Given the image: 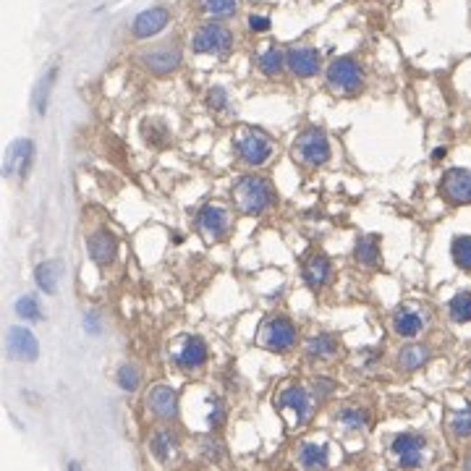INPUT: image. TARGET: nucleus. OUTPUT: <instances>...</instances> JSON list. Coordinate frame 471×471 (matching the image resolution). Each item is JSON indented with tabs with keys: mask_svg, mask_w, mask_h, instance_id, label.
Returning a JSON list of instances; mask_svg holds the SVG:
<instances>
[{
	"mask_svg": "<svg viewBox=\"0 0 471 471\" xmlns=\"http://www.w3.org/2000/svg\"><path fill=\"white\" fill-rule=\"evenodd\" d=\"M273 186L262 175H241L233 186L236 207L244 215H259L273 205Z\"/></svg>",
	"mask_w": 471,
	"mask_h": 471,
	"instance_id": "obj_1",
	"label": "nucleus"
},
{
	"mask_svg": "<svg viewBox=\"0 0 471 471\" xmlns=\"http://www.w3.org/2000/svg\"><path fill=\"white\" fill-rule=\"evenodd\" d=\"M233 144L238 157L246 165H252V168H259V165H265L273 157V142L259 129H241V131L236 133Z\"/></svg>",
	"mask_w": 471,
	"mask_h": 471,
	"instance_id": "obj_2",
	"label": "nucleus"
},
{
	"mask_svg": "<svg viewBox=\"0 0 471 471\" xmlns=\"http://www.w3.org/2000/svg\"><path fill=\"white\" fill-rule=\"evenodd\" d=\"M294 157H296L301 165H309V168H317V165H325L330 160V142L322 129H307L296 136L294 142Z\"/></svg>",
	"mask_w": 471,
	"mask_h": 471,
	"instance_id": "obj_3",
	"label": "nucleus"
},
{
	"mask_svg": "<svg viewBox=\"0 0 471 471\" xmlns=\"http://www.w3.org/2000/svg\"><path fill=\"white\" fill-rule=\"evenodd\" d=\"M259 343L265 346L267 351H280L291 349L294 343H296V328H294V322L288 317H270L265 319V325L259 330Z\"/></svg>",
	"mask_w": 471,
	"mask_h": 471,
	"instance_id": "obj_4",
	"label": "nucleus"
},
{
	"mask_svg": "<svg viewBox=\"0 0 471 471\" xmlns=\"http://www.w3.org/2000/svg\"><path fill=\"white\" fill-rule=\"evenodd\" d=\"M328 84L335 92H354L361 87V66L354 58H335L328 66Z\"/></svg>",
	"mask_w": 471,
	"mask_h": 471,
	"instance_id": "obj_5",
	"label": "nucleus"
},
{
	"mask_svg": "<svg viewBox=\"0 0 471 471\" xmlns=\"http://www.w3.org/2000/svg\"><path fill=\"white\" fill-rule=\"evenodd\" d=\"M231 42H233V37H231V31H228L226 27H220V24H205V27L196 29L191 48H194V52L223 55V52H228Z\"/></svg>",
	"mask_w": 471,
	"mask_h": 471,
	"instance_id": "obj_6",
	"label": "nucleus"
},
{
	"mask_svg": "<svg viewBox=\"0 0 471 471\" xmlns=\"http://www.w3.org/2000/svg\"><path fill=\"white\" fill-rule=\"evenodd\" d=\"M440 191L451 205H471V171L451 168L442 175Z\"/></svg>",
	"mask_w": 471,
	"mask_h": 471,
	"instance_id": "obj_7",
	"label": "nucleus"
},
{
	"mask_svg": "<svg viewBox=\"0 0 471 471\" xmlns=\"http://www.w3.org/2000/svg\"><path fill=\"white\" fill-rule=\"evenodd\" d=\"M228 223H231V217H228V210L217 205H207L199 210V217H196V228H199V233L205 236L207 241H220L223 236L228 233Z\"/></svg>",
	"mask_w": 471,
	"mask_h": 471,
	"instance_id": "obj_8",
	"label": "nucleus"
},
{
	"mask_svg": "<svg viewBox=\"0 0 471 471\" xmlns=\"http://www.w3.org/2000/svg\"><path fill=\"white\" fill-rule=\"evenodd\" d=\"M142 61L152 73L163 76V73H171L173 68H178V63H181V50H178L175 45H157V48L144 52Z\"/></svg>",
	"mask_w": 471,
	"mask_h": 471,
	"instance_id": "obj_9",
	"label": "nucleus"
},
{
	"mask_svg": "<svg viewBox=\"0 0 471 471\" xmlns=\"http://www.w3.org/2000/svg\"><path fill=\"white\" fill-rule=\"evenodd\" d=\"M393 453L403 469H416L424 456V440L419 435H398L393 440Z\"/></svg>",
	"mask_w": 471,
	"mask_h": 471,
	"instance_id": "obj_10",
	"label": "nucleus"
},
{
	"mask_svg": "<svg viewBox=\"0 0 471 471\" xmlns=\"http://www.w3.org/2000/svg\"><path fill=\"white\" fill-rule=\"evenodd\" d=\"M31 154H34V144L29 139H19L8 147L6 160H3V173L6 175H27L31 163Z\"/></svg>",
	"mask_w": 471,
	"mask_h": 471,
	"instance_id": "obj_11",
	"label": "nucleus"
},
{
	"mask_svg": "<svg viewBox=\"0 0 471 471\" xmlns=\"http://www.w3.org/2000/svg\"><path fill=\"white\" fill-rule=\"evenodd\" d=\"M147 406H150V411H152L157 419H173L175 414H178V396H175L173 388L157 385V388L150 390Z\"/></svg>",
	"mask_w": 471,
	"mask_h": 471,
	"instance_id": "obj_12",
	"label": "nucleus"
},
{
	"mask_svg": "<svg viewBox=\"0 0 471 471\" xmlns=\"http://www.w3.org/2000/svg\"><path fill=\"white\" fill-rule=\"evenodd\" d=\"M87 249H89V256L100 267L110 265L113 262L115 252H118V244H115V236L110 231H94L89 238H87Z\"/></svg>",
	"mask_w": 471,
	"mask_h": 471,
	"instance_id": "obj_13",
	"label": "nucleus"
},
{
	"mask_svg": "<svg viewBox=\"0 0 471 471\" xmlns=\"http://www.w3.org/2000/svg\"><path fill=\"white\" fill-rule=\"evenodd\" d=\"M168 19H171V13H168L165 8L142 10V13L133 19V27H131L133 37H136V40H147V37H152V34H157V31L168 24Z\"/></svg>",
	"mask_w": 471,
	"mask_h": 471,
	"instance_id": "obj_14",
	"label": "nucleus"
},
{
	"mask_svg": "<svg viewBox=\"0 0 471 471\" xmlns=\"http://www.w3.org/2000/svg\"><path fill=\"white\" fill-rule=\"evenodd\" d=\"M175 364L184 369H196L202 367L207 361V346L202 338H184L181 340V346L175 349L173 354Z\"/></svg>",
	"mask_w": 471,
	"mask_h": 471,
	"instance_id": "obj_15",
	"label": "nucleus"
},
{
	"mask_svg": "<svg viewBox=\"0 0 471 471\" xmlns=\"http://www.w3.org/2000/svg\"><path fill=\"white\" fill-rule=\"evenodd\" d=\"M288 68L296 73V76H314L319 71V52L314 48H294L286 55Z\"/></svg>",
	"mask_w": 471,
	"mask_h": 471,
	"instance_id": "obj_16",
	"label": "nucleus"
},
{
	"mask_svg": "<svg viewBox=\"0 0 471 471\" xmlns=\"http://www.w3.org/2000/svg\"><path fill=\"white\" fill-rule=\"evenodd\" d=\"M8 351L13 356L24 358V361H34L37 354H40V346H37V340L31 335L27 328H10L8 333Z\"/></svg>",
	"mask_w": 471,
	"mask_h": 471,
	"instance_id": "obj_17",
	"label": "nucleus"
},
{
	"mask_svg": "<svg viewBox=\"0 0 471 471\" xmlns=\"http://www.w3.org/2000/svg\"><path fill=\"white\" fill-rule=\"evenodd\" d=\"M421 328H424V317H421L416 309L398 307L393 312V330H396V335H400V338H414V335L421 333Z\"/></svg>",
	"mask_w": 471,
	"mask_h": 471,
	"instance_id": "obj_18",
	"label": "nucleus"
},
{
	"mask_svg": "<svg viewBox=\"0 0 471 471\" xmlns=\"http://www.w3.org/2000/svg\"><path fill=\"white\" fill-rule=\"evenodd\" d=\"M330 277V262L328 256L322 254H314L307 259V265H304V280H307L309 288H322L325 286V280Z\"/></svg>",
	"mask_w": 471,
	"mask_h": 471,
	"instance_id": "obj_19",
	"label": "nucleus"
},
{
	"mask_svg": "<svg viewBox=\"0 0 471 471\" xmlns=\"http://www.w3.org/2000/svg\"><path fill=\"white\" fill-rule=\"evenodd\" d=\"M430 361V349L421 343H409L398 351V367L403 372H414V369L424 367Z\"/></svg>",
	"mask_w": 471,
	"mask_h": 471,
	"instance_id": "obj_20",
	"label": "nucleus"
},
{
	"mask_svg": "<svg viewBox=\"0 0 471 471\" xmlns=\"http://www.w3.org/2000/svg\"><path fill=\"white\" fill-rule=\"evenodd\" d=\"M280 406L283 409H294L296 411V419L304 421L309 414V396L304 388H298V385H291L280 393Z\"/></svg>",
	"mask_w": 471,
	"mask_h": 471,
	"instance_id": "obj_21",
	"label": "nucleus"
},
{
	"mask_svg": "<svg viewBox=\"0 0 471 471\" xmlns=\"http://www.w3.org/2000/svg\"><path fill=\"white\" fill-rule=\"evenodd\" d=\"M298 461L304 463L309 471H325L328 469V448L317 442H304L298 448Z\"/></svg>",
	"mask_w": 471,
	"mask_h": 471,
	"instance_id": "obj_22",
	"label": "nucleus"
},
{
	"mask_svg": "<svg viewBox=\"0 0 471 471\" xmlns=\"http://www.w3.org/2000/svg\"><path fill=\"white\" fill-rule=\"evenodd\" d=\"M354 254H356V262H361V265H367V267H375L379 262V238L375 233L361 236L356 241Z\"/></svg>",
	"mask_w": 471,
	"mask_h": 471,
	"instance_id": "obj_23",
	"label": "nucleus"
},
{
	"mask_svg": "<svg viewBox=\"0 0 471 471\" xmlns=\"http://www.w3.org/2000/svg\"><path fill=\"white\" fill-rule=\"evenodd\" d=\"M338 354V340L333 335H314L307 340V356L312 358H333Z\"/></svg>",
	"mask_w": 471,
	"mask_h": 471,
	"instance_id": "obj_24",
	"label": "nucleus"
},
{
	"mask_svg": "<svg viewBox=\"0 0 471 471\" xmlns=\"http://www.w3.org/2000/svg\"><path fill=\"white\" fill-rule=\"evenodd\" d=\"M58 270H61L58 262H45V265L37 267L34 277H37V286H40L45 294H55V291H58Z\"/></svg>",
	"mask_w": 471,
	"mask_h": 471,
	"instance_id": "obj_25",
	"label": "nucleus"
},
{
	"mask_svg": "<svg viewBox=\"0 0 471 471\" xmlns=\"http://www.w3.org/2000/svg\"><path fill=\"white\" fill-rule=\"evenodd\" d=\"M152 453L160 458V461H168L171 456L175 453V445H178V440H175V435L173 432H154V437H152Z\"/></svg>",
	"mask_w": 471,
	"mask_h": 471,
	"instance_id": "obj_26",
	"label": "nucleus"
},
{
	"mask_svg": "<svg viewBox=\"0 0 471 471\" xmlns=\"http://www.w3.org/2000/svg\"><path fill=\"white\" fill-rule=\"evenodd\" d=\"M448 312H451L453 322H471V294L469 291H461L451 298L448 304Z\"/></svg>",
	"mask_w": 471,
	"mask_h": 471,
	"instance_id": "obj_27",
	"label": "nucleus"
},
{
	"mask_svg": "<svg viewBox=\"0 0 471 471\" xmlns=\"http://www.w3.org/2000/svg\"><path fill=\"white\" fill-rule=\"evenodd\" d=\"M256 63H259V68H262V73H267V76H275V73L283 71V63H286V55L277 50V48H267L265 52H259V58H256Z\"/></svg>",
	"mask_w": 471,
	"mask_h": 471,
	"instance_id": "obj_28",
	"label": "nucleus"
},
{
	"mask_svg": "<svg viewBox=\"0 0 471 471\" xmlns=\"http://www.w3.org/2000/svg\"><path fill=\"white\" fill-rule=\"evenodd\" d=\"M451 254H453V262H456V265L461 267V270H469L471 273V236H458V238H453Z\"/></svg>",
	"mask_w": 471,
	"mask_h": 471,
	"instance_id": "obj_29",
	"label": "nucleus"
},
{
	"mask_svg": "<svg viewBox=\"0 0 471 471\" xmlns=\"http://www.w3.org/2000/svg\"><path fill=\"white\" fill-rule=\"evenodd\" d=\"M238 10V0H205V13L212 19H228Z\"/></svg>",
	"mask_w": 471,
	"mask_h": 471,
	"instance_id": "obj_30",
	"label": "nucleus"
},
{
	"mask_svg": "<svg viewBox=\"0 0 471 471\" xmlns=\"http://www.w3.org/2000/svg\"><path fill=\"white\" fill-rule=\"evenodd\" d=\"M118 385H121L123 390H136L139 388V369L133 367V364H123L121 369H118Z\"/></svg>",
	"mask_w": 471,
	"mask_h": 471,
	"instance_id": "obj_31",
	"label": "nucleus"
},
{
	"mask_svg": "<svg viewBox=\"0 0 471 471\" xmlns=\"http://www.w3.org/2000/svg\"><path fill=\"white\" fill-rule=\"evenodd\" d=\"M16 312H19V317L24 319H40V304H37L34 296H21L19 301H16Z\"/></svg>",
	"mask_w": 471,
	"mask_h": 471,
	"instance_id": "obj_32",
	"label": "nucleus"
},
{
	"mask_svg": "<svg viewBox=\"0 0 471 471\" xmlns=\"http://www.w3.org/2000/svg\"><path fill=\"white\" fill-rule=\"evenodd\" d=\"M451 430H453V435H458V437H469L471 435V406L453 416Z\"/></svg>",
	"mask_w": 471,
	"mask_h": 471,
	"instance_id": "obj_33",
	"label": "nucleus"
},
{
	"mask_svg": "<svg viewBox=\"0 0 471 471\" xmlns=\"http://www.w3.org/2000/svg\"><path fill=\"white\" fill-rule=\"evenodd\" d=\"M340 421L349 424V427H364L367 416H364V411H358V409H343L340 411Z\"/></svg>",
	"mask_w": 471,
	"mask_h": 471,
	"instance_id": "obj_34",
	"label": "nucleus"
},
{
	"mask_svg": "<svg viewBox=\"0 0 471 471\" xmlns=\"http://www.w3.org/2000/svg\"><path fill=\"white\" fill-rule=\"evenodd\" d=\"M210 105L215 108V110H223L228 105V100H226V89H220V87H215L212 92H210Z\"/></svg>",
	"mask_w": 471,
	"mask_h": 471,
	"instance_id": "obj_35",
	"label": "nucleus"
},
{
	"mask_svg": "<svg viewBox=\"0 0 471 471\" xmlns=\"http://www.w3.org/2000/svg\"><path fill=\"white\" fill-rule=\"evenodd\" d=\"M249 27L254 31H265L267 27H270V19H265V16H252V19H249Z\"/></svg>",
	"mask_w": 471,
	"mask_h": 471,
	"instance_id": "obj_36",
	"label": "nucleus"
},
{
	"mask_svg": "<svg viewBox=\"0 0 471 471\" xmlns=\"http://www.w3.org/2000/svg\"><path fill=\"white\" fill-rule=\"evenodd\" d=\"M68 471H82V469H79V463H76V461H71V463H68Z\"/></svg>",
	"mask_w": 471,
	"mask_h": 471,
	"instance_id": "obj_37",
	"label": "nucleus"
},
{
	"mask_svg": "<svg viewBox=\"0 0 471 471\" xmlns=\"http://www.w3.org/2000/svg\"><path fill=\"white\" fill-rule=\"evenodd\" d=\"M463 471H471V453H469V458H466V463H463Z\"/></svg>",
	"mask_w": 471,
	"mask_h": 471,
	"instance_id": "obj_38",
	"label": "nucleus"
}]
</instances>
